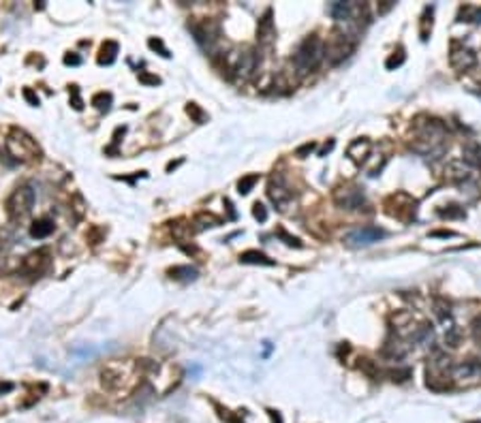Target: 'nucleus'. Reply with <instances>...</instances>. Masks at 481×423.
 Here are the masks:
<instances>
[{
    "mask_svg": "<svg viewBox=\"0 0 481 423\" xmlns=\"http://www.w3.org/2000/svg\"><path fill=\"white\" fill-rule=\"evenodd\" d=\"M413 133L415 139L411 141V148L417 154L423 156H436L443 154L447 148V129L440 120L434 118H426V122H421V118L415 120L413 124Z\"/></svg>",
    "mask_w": 481,
    "mask_h": 423,
    "instance_id": "1",
    "label": "nucleus"
},
{
    "mask_svg": "<svg viewBox=\"0 0 481 423\" xmlns=\"http://www.w3.org/2000/svg\"><path fill=\"white\" fill-rule=\"evenodd\" d=\"M325 56V45L317 35H310L308 39H304L302 45L298 47V52L293 54V69L298 71L300 75L312 71Z\"/></svg>",
    "mask_w": 481,
    "mask_h": 423,
    "instance_id": "2",
    "label": "nucleus"
},
{
    "mask_svg": "<svg viewBox=\"0 0 481 423\" xmlns=\"http://www.w3.org/2000/svg\"><path fill=\"white\" fill-rule=\"evenodd\" d=\"M385 210H387L389 216H394L402 222H411L415 220L417 201L406 193H394L385 199Z\"/></svg>",
    "mask_w": 481,
    "mask_h": 423,
    "instance_id": "3",
    "label": "nucleus"
},
{
    "mask_svg": "<svg viewBox=\"0 0 481 423\" xmlns=\"http://www.w3.org/2000/svg\"><path fill=\"white\" fill-rule=\"evenodd\" d=\"M353 39L344 33H334L330 43L325 45V58L332 62V65H338L344 58H349L351 52H353Z\"/></svg>",
    "mask_w": 481,
    "mask_h": 423,
    "instance_id": "4",
    "label": "nucleus"
},
{
    "mask_svg": "<svg viewBox=\"0 0 481 423\" xmlns=\"http://www.w3.org/2000/svg\"><path fill=\"white\" fill-rule=\"evenodd\" d=\"M385 237V231L379 229V227H362V229H355L351 231V233L344 235V244L349 246V248H364V246H370L374 242H379V239Z\"/></svg>",
    "mask_w": 481,
    "mask_h": 423,
    "instance_id": "5",
    "label": "nucleus"
},
{
    "mask_svg": "<svg viewBox=\"0 0 481 423\" xmlns=\"http://www.w3.org/2000/svg\"><path fill=\"white\" fill-rule=\"evenodd\" d=\"M475 62H477V56L475 52L470 50V47L466 45H462V43H451V52H449V65H451L455 71H468L475 67Z\"/></svg>",
    "mask_w": 481,
    "mask_h": 423,
    "instance_id": "6",
    "label": "nucleus"
},
{
    "mask_svg": "<svg viewBox=\"0 0 481 423\" xmlns=\"http://www.w3.org/2000/svg\"><path fill=\"white\" fill-rule=\"evenodd\" d=\"M334 201L340 207H344V210H357V207H362L366 203V199L357 186H340L334 193Z\"/></svg>",
    "mask_w": 481,
    "mask_h": 423,
    "instance_id": "7",
    "label": "nucleus"
},
{
    "mask_svg": "<svg viewBox=\"0 0 481 423\" xmlns=\"http://www.w3.org/2000/svg\"><path fill=\"white\" fill-rule=\"evenodd\" d=\"M32 203H35V193H32L28 186L18 188L13 193V197L9 199V212L13 214V216H26V214L30 212Z\"/></svg>",
    "mask_w": 481,
    "mask_h": 423,
    "instance_id": "8",
    "label": "nucleus"
},
{
    "mask_svg": "<svg viewBox=\"0 0 481 423\" xmlns=\"http://www.w3.org/2000/svg\"><path fill=\"white\" fill-rule=\"evenodd\" d=\"M408 348H411V346H408L406 342L396 333V336H389L387 340H385V344L381 348V355L391 359V361H398V359H402L408 353Z\"/></svg>",
    "mask_w": 481,
    "mask_h": 423,
    "instance_id": "9",
    "label": "nucleus"
},
{
    "mask_svg": "<svg viewBox=\"0 0 481 423\" xmlns=\"http://www.w3.org/2000/svg\"><path fill=\"white\" fill-rule=\"evenodd\" d=\"M268 195H270V199L274 201L280 210H285V205L291 201V190H289L285 184H283V180H272L270 182V190H268Z\"/></svg>",
    "mask_w": 481,
    "mask_h": 423,
    "instance_id": "10",
    "label": "nucleus"
},
{
    "mask_svg": "<svg viewBox=\"0 0 481 423\" xmlns=\"http://www.w3.org/2000/svg\"><path fill=\"white\" fill-rule=\"evenodd\" d=\"M468 175H470V169H468V165L464 163V161H449L445 165V178L449 182H455V184H460V182L464 180H468Z\"/></svg>",
    "mask_w": 481,
    "mask_h": 423,
    "instance_id": "11",
    "label": "nucleus"
},
{
    "mask_svg": "<svg viewBox=\"0 0 481 423\" xmlns=\"http://www.w3.org/2000/svg\"><path fill=\"white\" fill-rule=\"evenodd\" d=\"M481 376V363L477 361H464L460 365H453V372H451V378L453 380H470V378H479Z\"/></svg>",
    "mask_w": 481,
    "mask_h": 423,
    "instance_id": "12",
    "label": "nucleus"
},
{
    "mask_svg": "<svg viewBox=\"0 0 481 423\" xmlns=\"http://www.w3.org/2000/svg\"><path fill=\"white\" fill-rule=\"evenodd\" d=\"M368 152H370V141H368V139H357V141H353L349 146V156L355 163H364Z\"/></svg>",
    "mask_w": 481,
    "mask_h": 423,
    "instance_id": "13",
    "label": "nucleus"
},
{
    "mask_svg": "<svg viewBox=\"0 0 481 423\" xmlns=\"http://www.w3.org/2000/svg\"><path fill=\"white\" fill-rule=\"evenodd\" d=\"M327 11H330V15H332L334 20L344 22V20H351V15H353V11H355V7H353L351 3H332Z\"/></svg>",
    "mask_w": 481,
    "mask_h": 423,
    "instance_id": "14",
    "label": "nucleus"
},
{
    "mask_svg": "<svg viewBox=\"0 0 481 423\" xmlns=\"http://www.w3.org/2000/svg\"><path fill=\"white\" fill-rule=\"evenodd\" d=\"M257 35H259V41H261V43H270L272 39H274V24H272V13H268L266 18L259 22Z\"/></svg>",
    "mask_w": 481,
    "mask_h": 423,
    "instance_id": "15",
    "label": "nucleus"
},
{
    "mask_svg": "<svg viewBox=\"0 0 481 423\" xmlns=\"http://www.w3.org/2000/svg\"><path fill=\"white\" fill-rule=\"evenodd\" d=\"M239 261H242V263H253V265H274V261L268 259L263 252H257V250H248L244 254H239Z\"/></svg>",
    "mask_w": 481,
    "mask_h": 423,
    "instance_id": "16",
    "label": "nucleus"
},
{
    "mask_svg": "<svg viewBox=\"0 0 481 423\" xmlns=\"http://www.w3.org/2000/svg\"><path fill=\"white\" fill-rule=\"evenodd\" d=\"M116 52H118V45L114 43V41H107L105 45L101 47V58H99V62L101 65H111V62L116 60Z\"/></svg>",
    "mask_w": 481,
    "mask_h": 423,
    "instance_id": "17",
    "label": "nucleus"
},
{
    "mask_svg": "<svg viewBox=\"0 0 481 423\" xmlns=\"http://www.w3.org/2000/svg\"><path fill=\"white\" fill-rule=\"evenodd\" d=\"M54 231V222H50V220H39V222H35V227L30 229V233L35 235V237H47Z\"/></svg>",
    "mask_w": 481,
    "mask_h": 423,
    "instance_id": "18",
    "label": "nucleus"
},
{
    "mask_svg": "<svg viewBox=\"0 0 481 423\" xmlns=\"http://www.w3.org/2000/svg\"><path fill=\"white\" fill-rule=\"evenodd\" d=\"M391 323H394L398 329H404V327H411L413 325V312H408V310H402V312H396L391 316Z\"/></svg>",
    "mask_w": 481,
    "mask_h": 423,
    "instance_id": "19",
    "label": "nucleus"
},
{
    "mask_svg": "<svg viewBox=\"0 0 481 423\" xmlns=\"http://www.w3.org/2000/svg\"><path fill=\"white\" fill-rule=\"evenodd\" d=\"M259 182V175H246V178H242L239 180V184H237V188H239V193L242 195H248L251 193V188Z\"/></svg>",
    "mask_w": 481,
    "mask_h": 423,
    "instance_id": "20",
    "label": "nucleus"
},
{
    "mask_svg": "<svg viewBox=\"0 0 481 423\" xmlns=\"http://www.w3.org/2000/svg\"><path fill=\"white\" fill-rule=\"evenodd\" d=\"M462 18H466L464 22H479L481 18V9H475V7H464V9L460 11Z\"/></svg>",
    "mask_w": 481,
    "mask_h": 423,
    "instance_id": "21",
    "label": "nucleus"
},
{
    "mask_svg": "<svg viewBox=\"0 0 481 423\" xmlns=\"http://www.w3.org/2000/svg\"><path fill=\"white\" fill-rule=\"evenodd\" d=\"M92 103L96 107H99L101 111H107L109 109V103H111V94H96V97L92 99Z\"/></svg>",
    "mask_w": 481,
    "mask_h": 423,
    "instance_id": "22",
    "label": "nucleus"
},
{
    "mask_svg": "<svg viewBox=\"0 0 481 423\" xmlns=\"http://www.w3.org/2000/svg\"><path fill=\"white\" fill-rule=\"evenodd\" d=\"M443 218H462L464 216V210H460L458 205H449V210H440L438 212Z\"/></svg>",
    "mask_w": 481,
    "mask_h": 423,
    "instance_id": "23",
    "label": "nucleus"
},
{
    "mask_svg": "<svg viewBox=\"0 0 481 423\" xmlns=\"http://www.w3.org/2000/svg\"><path fill=\"white\" fill-rule=\"evenodd\" d=\"M402 62H404V54H402V52H398V54H394V56H391V58H389L387 62H385V67H387V69L391 71V69L400 67V65H402Z\"/></svg>",
    "mask_w": 481,
    "mask_h": 423,
    "instance_id": "24",
    "label": "nucleus"
},
{
    "mask_svg": "<svg viewBox=\"0 0 481 423\" xmlns=\"http://www.w3.org/2000/svg\"><path fill=\"white\" fill-rule=\"evenodd\" d=\"M186 111H188V116H192V118L197 120V122H203V120H205V114L195 105V103H190V105L186 107Z\"/></svg>",
    "mask_w": 481,
    "mask_h": 423,
    "instance_id": "25",
    "label": "nucleus"
},
{
    "mask_svg": "<svg viewBox=\"0 0 481 423\" xmlns=\"http://www.w3.org/2000/svg\"><path fill=\"white\" fill-rule=\"evenodd\" d=\"M359 368H364V372H368L370 376H379V370H376V365L370 361V359H362V363H359Z\"/></svg>",
    "mask_w": 481,
    "mask_h": 423,
    "instance_id": "26",
    "label": "nucleus"
},
{
    "mask_svg": "<svg viewBox=\"0 0 481 423\" xmlns=\"http://www.w3.org/2000/svg\"><path fill=\"white\" fill-rule=\"evenodd\" d=\"M470 327H472V338H475V342L481 346V316H477Z\"/></svg>",
    "mask_w": 481,
    "mask_h": 423,
    "instance_id": "27",
    "label": "nucleus"
},
{
    "mask_svg": "<svg viewBox=\"0 0 481 423\" xmlns=\"http://www.w3.org/2000/svg\"><path fill=\"white\" fill-rule=\"evenodd\" d=\"M436 314H438V318L449 316V304H445L443 299H436Z\"/></svg>",
    "mask_w": 481,
    "mask_h": 423,
    "instance_id": "28",
    "label": "nucleus"
},
{
    "mask_svg": "<svg viewBox=\"0 0 481 423\" xmlns=\"http://www.w3.org/2000/svg\"><path fill=\"white\" fill-rule=\"evenodd\" d=\"M253 214H255V218H257V220H261V222H266V220H268V212H266V207H263L261 203H255Z\"/></svg>",
    "mask_w": 481,
    "mask_h": 423,
    "instance_id": "29",
    "label": "nucleus"
},
{
    "mask_svg": "<svg viewBox=\"0 0 481 423\" xmlns=\"http://www.w3.org/2000/svg\"><path fill=\"white\" fill-rule=\"evenodd\" d=\"M408 376H411V370H408V368H402V370L391 372V378H394V380H398V382H404Z\"/></svg>",
    "mask_w": 481,
    "mask_h": 423,
    "instance_id": "30",
    "label": "nucleus"
},
{
    "mask_svg": "<svg viewBox=\"0 0 481 423\" xmlns=\"http://www.w3.org/2000/svg\"><path fill=\"white\" fill-rule=\"evenodd\" d=\"M312 150H315V143H306V146H302L300 150H298V156H306V154H310L312 152Z\"/></svg>",
    "mask_w": 481,
    "mask_h": 423,
    "instance_id": "31",
    "label": "nucleus"
},
{
    "mask_svg": "<svg viewBox=\"0 0 481 423\" xmlns=\"http://www.w3.org/2000/svg\"><path fill=\"white\" fill-rule=\"evenodd\" d=\"M430 235H434V237H453L455 233H453V231H432Z\"/></svg>",
    "mask_w": 481,
    "mask_h": 423,
    "instance_id": "32",
    "label": "nucleus"
},
{
    "mask_svg": "<svg viewBox=\"0 0 481 423\" xmlns=\"http://www.w3.org/2000/svg\"><path fill=\"white\" fill-rule=\"evenodd\" d=\"M64 62H67V65H79V62H82V58H79V56H67V58H64Z\"/></svg>",
    "mask_w": 481,
    "mask_h": 423,
    "instance_id": "33",
    "label": "nucleus"
},
{
    "mask_svg": "<svg viewBox=\"0 0 481 423\" xmlns=\"http://www.w3.org/2000/svg\"><path fill=\"white\" fill-rule=\"evenodd\" d=\"M26 99L32 103V105H39V99H37V97H35V94H32L30 90H26Z\"/></svg>",
    "mask_w": 481,
    "mask_h": 423,
    "instance_id": "34",
    "label": "nucleus"
},
{
    "mask_svg": "<svg viewBox=\"0 0 481 423\" xmlns=\"http://www.w3.org/2000/svg\"><path fill=\"white\" fill-rule=\"evenodd\" d=\"M270 414H272V419H274V423H283V419H280V414H276L274 410H270Z\"/></svg>",
    "mask_w": 481,
    "mask_h": 423,
    "instance_id": "35",
    "label": "nucleus"
},
{
    "mask_svg": "<svg viewBox=\"0 0 481 423\" xmlns=\"http://www.w3.org/2000/svg\"><path fill=\"white\" fill-rule=\"evenodd\" d=\"M472 423H481V421H472Z\"/></svg>",
    "mask_w": 481,
    "mask_h": 423,
    "instance_id": "36",
    "label": "nucleus"
}]
</instances>
